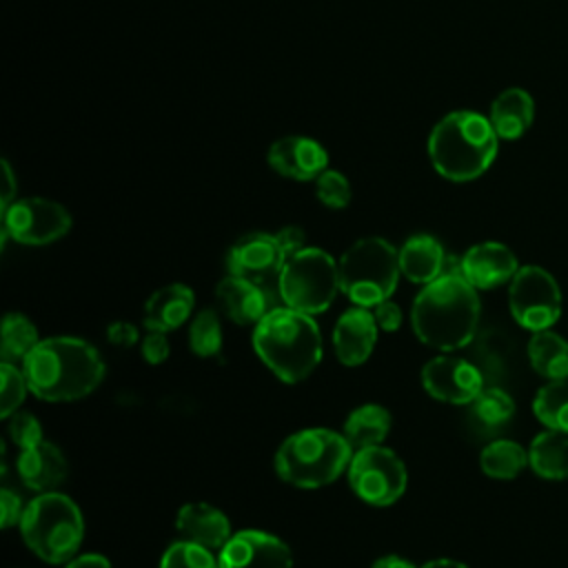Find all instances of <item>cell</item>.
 Masks as SVG:
<instances>
[{
  "label": "cell",
  "mask_w": 568,
  "mask_h": 568,
  "mask_svg": "<svg viewBox=\"0 0 568 568\" xmlns=\"http://www.w3.org/2000/svg\"><path fill=\"white\" fill-rule=\"evenodd\" d=\"M422 568H468V566H464V564H459L455 559H433V561L424 564Z\"/></svg>",
  "instance_id": "44"
},
{
  "label": "cell",
  "mask_w": 568,
  "mask_h": 568,
  "mask_svg": "<svg viewBox=\"0 0 568 568\" xmlns=\"http://www.w3.org/2000/svg\"><path fill=\"white\" fill-rule=\"evenodd\" d=\"M64 568H111V564H109L106 557L95 555V552H89V555L73 557Z\"/></svg>",
  "instance_id": "41"
},
{
  "label": "cell",
  "mask_w": 568,
  "mask_h": 568,
  "mask_svg": "<svg viewBox=\"0 0 568 568\" xmlns=\"http://www.w3.org/2000/svg\"><path fill=\"white\" fill-rule=\"evenodd\" d=\"M275 240H277L284 257H291L293 253L304 248V231L297 226H284L282 231L275 233Z\"/></svg>",
  "instance_id": "39"
},
{
  "label": "cell",
  "mask_w": 568,
  "mask_h": 568,
  "mask_svg": "<svg viewBox=\"0 0 568 568\" xmlns=\"http://www.w3.org/2000/svg\"><path fill=\"white\" fill-rule=\"evenodd\" d=\"M497 140L488 118L475 111H453L433 126L428 155L442 178L470 182L493 164Z\"/></svg>",
  "instance_id": "4"
},
{
  "label": "cell",
  "mask_w": 568,
  "mask_h": 568,
  "mask_svg": "<svg viewBox=\"0 0 568 568\" xmlns=\"http://www.w3.org/2000/svg\"><path fill=\"white\" fill-rule=\"evenodd\" d=\"M253 346L286 384L308 377L322 359V333L315 320L291 306L273 308L255 324Z\"/></svg>",
  "instance_id": "3"
},
{
  "label": "cell",
  "mask_w": 568,
  "mask_h": 568,
  "mask_svg": "<svg viewBox=\"0 0 568 568\" xmlns=\"http://www.w3.org/2000/svg\"><path fill=\"white\" fill-rule=\"evenodd\" d=\"M388 430H390V413L379 404H364L355 408L344 424V437L357 450L368 446H379L388 435Z\"/></svg>",
  "instance_id": "26"
},
{
  "label": "cell",
  "mask_w": 568,
  "mask_h": 568,
  "mask_svg": "<svg viewBox=\"0 0 568 568\" xmlns=\"http://www.w3.org/2000/svg\"><path fill=\"white\" fill-rule=\"evenodd\" d=\"M339 291L357 306H375L390 297L399 280V251L382 237L351 244L337 264Z\"/></svg>",
  "instance_id": "7"
},
{
  "label": "cell",
  "mask_w": 568,
  "mask_h": 568,
  "mask_svg": "<svg viewBox=\"0 0 568 568\" xmlns=\"http://www.w3.org/2000/svg\"><path fill=\"white\" fill-rule=\"evenodd\" d=\"M2 209H7L11 202H13V195H16V178H13V171L9 166L7 160H2Z\"/></svg>",
  "instance_id": "42"
},
{
  "label": "cell",
  "mask_w": 568,
  "mask_h": 568,
  "mask_svg": "<svg viewBox=\"0 0 568 568\" xmlns=\"http://www.w3.org/2000/svg\"><path fill=\"white\" fill-rule=\"evenodd\" d=\"M284 253L275 240V235L266 233H248L237 240L226 257L229 273L244 277L255 284H264L280 275L284 264Z\"/></svg>",
  "instance_id": "14"
},
{
  "label": "cell",
  "mask_w": 568,
  "mask_h": 568,
  "mask_svg": "<svg viewBox=\"0 0 568 568\" xmlns=\"http://www.w3.org/2000/svg\"><path fill=\"white\" fill-rule=\"evenodd\" d=\"M413 331L430 348L455 351L475 337L479 324L477 288L462 273H444L413 302Z\"/></svg>",
  "instance_id": "2"
},
{
  "label": "cell",
  "mask_w": 568,
  "mask_h": 568,
  "mask_svg": "<svg viewBox=\"0 0 568 568\" xmlns=\"http://www.w3.org/2000/svg\"><path fill=\"white\" fill-rule=\"evenodd\" d=\"M142 357L149 364H162L169 357V339L162 331H149L142 339Z\"/></svg>",
  "instance_id": "36"
},
{
  "label": "cell",
  "mask_w": 568,
  "mask_h": 568,
  "mask_svg": "<svg viewBox=\"0 0 568 568\" xmlns=\"http://www.w3.org/2000/svg\"><path fill=\"white\" fill-rule=\"evenodd\" d=\"M71 229L69 211L47 197L13 200L2 209V235L18 244L42 246L60 240Z\"/></svg>",
  "instance_id": "11"
},
{
  "label": "cell",
  "mask_w": 568,
  "mask_h": 568,
  "mask_svg": "<svg viewBox=\"0 0 568 568\" xmlns=\"http://www.w3.org/2000/svg\"><path fill=\"white\" fill-rule=\"evenodd\" d=\"M193 291L186 284H166L158 288L144 304L146 331L169 333L182 326L193 311Z\"/></svg>",
  "instance_id": "21"
},
{
  "label": "cell",
  "mask_w": 568,
  "mask_h": 568,
  "mask_svg": "<svg viewBox=\"0 0 568 568\" xmlns=\"http://www.w3.org/2000/svg\"><path fill=\"white\" fill-rule=\"evenodd\" d=\"M530 366L546 379L568 377V342L552 331H537L528 342Z\"/></svg>",
  "instance_id": "25"
},
{
  "label": "cell",
  "mask_w": 568,
  "mask_h": 568,
  "mask_svg": "<svg viewBox=\"0 0 568 568\" xmlns=\"http://www.w3.org/2000/svg\"><path fill=\"white\" fill-rule=\"evenodd\" d=\"M266 160L280 175L306 182L317 180V175L326 171L328 155L324 146L313 138L288 135L271 144Z\"/></svg>",
  "instance_id": "15"
},
{
  "label": "cell",
  "mask_w": 568,
  "mask_h": 568,
  "mask_svg": "<svg viewBox=\"0 0 568 568\" xmlns=\"http://www.w3.org/2000/svg\"><path fill=\"white\" fill-rule=\"evenodd\" d=\"M0 508H2V526L4 528L20 524L24 506H22L20 497L16 493H11L9 488H2V493H0Z\"/></svg>",
  "instance_id": "38"
},
{
  "label": "cell",
  "mask_w": 568,
  "mask_h": 568,
  "mask_svg": "<svg viewBox=\"0 0 568 568\" xmlns=\"http://www.w3.org/2000/svg\"><path fill=\"white\" fill-rule=\"evenodd\" d=\"M353 459V446L344 433L331 428H304L282 442L275 453V473L297 488H322L335 481Z\"/></svg>",
  "instance_id": "5"
},
{
  "label": "cell",
  "mask_w": 568,
  "mask_h": 568,
  "mask_svg": "<svg viewBox=\"0 0 568 568\" xmlns=\"http://www.w3.org/2000/svg\"><path fill=\"white\" fill-rule=\"evenodd\" d=\"M9 435L16 446L31 448L42 442V426L31 413H13L9 419Z\"/></svg>",
  "instance_id": "35"
},
{
  "label": "cell",
  "mask_w": 568,
  "mask_h": 568,
  "mask_svg": "<svg viewBox=\"0 0 568 568\" xmlns=\"http://www.w3.org/2000/svg\"><path fill=\"white\" fill-rule=\"evenodd\" d=\"M528 464L544 479H568V433H539L528 448Z\"/></svg>",
  "instance_id": "24"
},
{
  "label": "cell",
  "mask_w": 568,
  "mask_h": 568,
  "mask_svg": "<svg viewBox=\"0 0 568 568\" xmlns=\"http://www.w3.org/2000/svg\"><path fill=\"white\" fill-rule=\"evenodd\" d=\"M215 295L226 317L233 320L235 324H257L268 313L262 286L244 277L229 273L224 280H220Z\"/></svg>",
  "instance_id": "19"
},
{
  "label": "cell",
  "mask_w": 568,
  "mask_h": 568,
  "mask_svg": "<svg viewBox=\"0 0 568 568\" xmlns=\"http://www.w3.org/2000/svg\"><path fill=\"white\" fill-rule=\"evenodd\" d=\"M422 386L439 402L470 404L484 388V379L470 362L453 355H439L422 368Z\"/></svg>",
  "instance_id": "12"
},
{
  "label": "cell",
  "mask_w": 568,
  "mask_h": 568,
  "mask_svg": "<svg viewBox=\"0 0 568 568\" xmlns=\"http://www.w3.org/2000/svg\"><path fill=\"white\" fill-rule=\"evenodd\" d=\"M371 568H415V564H410L399 555H386V557H379Z\"/></svg>",
  "instance_id": "43"
},
{
  "label": "cell",
  "mask_w": 568,
  "mask_h": 568,
  "mask_svg": "<svg viewBox=\"0 0 568 568\" xmlns=\"http://www.w3.org/2000/svg\"><path fill=\"white\" fill-rule=\"evenodd\" d=\"M519 271L515 253L499 242H481L470 246L462 257V275L475 288H495L515 277Z\"/></svg>",
  "instance_id": "17"
},
{
  "label": "cell",
  "mask_w": 568,
  "mask_h": 568,
  "mask_svg": "<svg viewBox=\"0 0 568 568\" xmlns=\"http://www.w3.org/2000/svg\"><path fill=\"white\" fill-rule=\"evenodd\" d=\"M481 470L495 479H513L528 464V450L513 439H495L479 455Z\"/></svg>",
  "instance_id": "27"
},
{
  "label": "cell",
  "mask_w": 568,
  "mask_h": 568,
  "mask_svg": "<svg viewBox=\"0 0 568 568\" xmlns=\"http://www.w3.org/2000/svg\"><path fill=\"white\" fill-rule=\"evenodd\" d=\"M106 339L113 344V346H122V348H129L138 342V328L129 322H113L109 328H106Z\"/></svg>",
  "instance_id": "40"
},
{
  "label": "cell",
  "mask_w": 568,
  "mask_h": 568,
  "mask_svg": "<svg viewBox=\"0 0 568 568\" xmlns=\"http://www.w3.org/2000/svg\"><path fill=\"white\" fill-rule=\"evenodd\" d=\"M532 410L548 430L568 433V377L541 386L532 399Z\"/></svg>",
  "instance_id": "28"
},
{
  "label": "cell",
  "mask_w": 568,
  "mask_h": 568,
  "mask_svg": "<svg viewBox=\"0 0 568 568\" xmlns=\"http://www.w3.org/2000/svg\"><path fill=\"white\" fill-rule=\"evenodd\" d=\"M508 306L515 322L532 333L550 328L561 315V291L541 266H521L510 280Z\"/></svg>",
  "instance_id": "10"
},
{
  "label": "cell",
  "mask_w": 568,
  "mask_h": 568,
  "mask_svg": "<svg viewBox=\"0 0 568 568\" xmlns=\"http://www.w3.org/2000/svg\"><path fill=\"white\" fill-rule=\"evenodd\" d=\"M490 124L501 140L521 138L535 120V102L528 91L510 87L501 91L490 104Z\"/></svg>",
  "instance_id": "22"
},
{
  "label": "cell",
  "mask_w": 568,
  "mask_h": 568,
  "mask_svg": "<svg viewBox=\"0 0 568 568\" xmlns=\"http://www.w3.org/2000/svg\"><path fill=\"white\" fill-rule=\"evenodd\" d=\"M220 568H293L288 546L262 530H240L217 555Z\"/></svg>",
  "instance_id": "13"
},
{
  "label": "cell",
  "mask_w": 568,
  "mask_h": 568,
  "mask_svg": "<svg viewBox=\"0 0 568 568\" xmlns=\"http://www.w3.org/2000/svg\"><path fill=\"white\" fill-rule=\"evenodd\" d=\"M446 253L433 235H413L399 248V271L415 284H430L444 273Z\"/></svg>",
  "instance_id": "23"
},
{
  "label": "cell",
  "mask_w": 568,
  "mask_h": 568,
  "mask_svg": "<svg viewBox=\"0 0 568 568\" xmlns=\"http://www.w3.org/2000/svg\"><path fill=\"white\" fill-rule=\"evenodd\" d=\"M189 346L200 357L217 355L222 348V326L215 311H200L189 326Z\"/></svg>",
  "instance_id": "31"
},
{
  "label": "cell",
  "mask_w": 568,
  "mask_h": 568,
  "mask_svg": "<svg viewBox=\"0 0 568 568\" xmlns=\"http://www.w3.org/2000/svg\"><path fill=\"white\" fill-rule=\"evenodd\" d=\"M377 322L366 306H353L339 315L333 328V348L344 366H359L377 342Z\"/></svg>",
  "instance_id": "16"
},
{
  "label": "cell",
  "mask_w": 568,
  "mask_h": 568,
  "mask_svg": "<svg viewBox=\"0 0 568 568\" xmlns=\"http://www.w3.org/2000/svg\"><path fill=\"white\" fill-rule=\"evenodd\" d=\"M315 193L328 209H344L351 202V184L339 171H322L315 180Z\"/></svg>",
  "instance_id": "34"
},
{
  "label": "cell",
  "mask_w": 568,
  "mask_h": 568,
  "mask_svg": "<svg viewBox=\"0 0 568 568\" xmlns=\"http://www.w3.org/2000/svg\"><path fill=\"white\" fill-rule=\"evenodd\" d=\"M29 390L44 402H75L104 377L100 353L78 337H47L22 359Z\"/></svg>",
  "instance_id": "1"
},
{
  "label": "cell",
  "mask_w": 568,
  "mask_h": 568,
  "mask_svg": "<svg viewBox=\"0 0 568 568\" xmlns=\"http://www.w3.org/2000/svg\"><path fill=\"white\" fill-rule=\"evenodd\" d=\"M36 324L22 313H7L2 322V359H24L38 344Z\"/></svg>",
  "instance_id": "29"
},
{
  "label": "cell",
  "mask_w": 568,
  "mask_h": 568,
  "mask_svg": "<svg viewBox=\"0 0 568 568\" xmlns=\"http://www.w3.org/2000/svg\"><path fill=\"white\" fill-rule=\"evenodd\" d=\"M22 539L47 564L71 561L84 537L82 513L62 493H40L24 506Z\"/></svg>",
  "instance_id": "6"
},
{
  "label": "cell",
  "mask_w": 568,
  "mask_h": 568,
  "mask_svg": "<svg viewBox=\"0 0 568 568\" xmlns=\"http://www.w3.org/2000/svg\"><path fill=\"white\" fill-rule=\"evenodd\" d=\"M373 315H375L377 326H379L382 331H388V333L397 331V328L402 326V322H404L402 308H399L390 297H388V300H384V302H379V304H375Z\"/></svg>",
  "instance_id": "37"
},
{
  "label": "cell",
  "mask_w": 568,
  "mask_h": 568,
  "mask_svg": "<svg viewBox=\"0 0 568 568\" xmlns=\"http://www.w3.org/2000/svg\"><path fill=\"white\" fill-rule=\"evenodd\" d=\"M18 475L27 488L47 493L67 477V459L58 446L42 439L20 453Z\"/></svg>",
  "instance_id": "20"
},
{
  "label": "cell",
  "mask_w": 568,
  "mask_h": 568,
  "mask_svg": "<svg viewBox=\"0 0 568 568\" xmlns=\"http://www.w3.org/2000/svg\"><path fill=\"white\" fill-rule=\"evenodd\" d=\"M160 568H220V561L213 557V550L184 539L164 550Z\"/></svg>",
  "instance_id": "32"
},
{
  "label": "cell",
  "mask_w": 568,
  "mask_h": 568,
  "mask_svg": "<svg viewBox=\"0 0 568 568\" xmlns=\"http://www.w3.org/2000/svg\"><path fill=\"white\" fill-rule=\"evenodd\" d=\"M346 473L355 495L371 506L395 504L404 495L408 484L404 462L382 444L353 453Z\"/></svg>",
  "instance_id": "9"
},
{
  "label": "cell",
  "mask_w": 568,
  "mask_h": 568,
  "mask_svg": "<svg viewBox=\"0 0 568 568\" xmlns=\"http://www.w3.org/2000/svg\"><path fill=\"white\" fill-rule=\"evenodd\" d=\"M0 375H2L0 415L2 417H11L18 410V406L22 404V399H24V395L29 390V384H27L24 373L18 366H13L11 362H2Z\"/></svg>",
  "instance_id": "33"
},
{
  "label": "cell",
  "mask_w": 568,
  "mask_h": 568,
  "mask_svg": "<svg viewBox=\"0 0 568 568\" xmlns=\"http://www.w3.org/2000/svg\"><path fill=\"white\" fill-rule=\"evenodd\" d=\"M470 413L484 428H499L515 415V402L506 390L490 386L481 388L479 395L470 402Z\"/></svg>",
  "instance_id": "30"
},
{
  "label": "cell",
  "mask_w": 568,
  "mask_h": 568,
  "mask_svg": "<svg viewBox=\"0 0 568 568\" xmlns=\"http://www.w3.org/2000/svg\"><path fill=\"white\" fill-rule=\"evenodd\" d=\"M175 528L186 541L209 550L222 548L231 537V524L222 510L211 504H184L175 517Z\"/></svg>",
  "instance_id": "18"
},
{
  "label": "cell",
  "mask_w": 568,
  "mask_h": 568,
  "mask_svg": "<svg viewBox=\"0 0 568 568\" xmlns=\"http://www.w3.org/2000/svg\"><path fill=\"white\" fill-rule=\"evenodd\" d=\"M277 291L282 302L295 311L324 313L339 291L337 264L322 248H302L284 260Z\"/></svg>",
  "instance_id": "8"
}]
</instances>
